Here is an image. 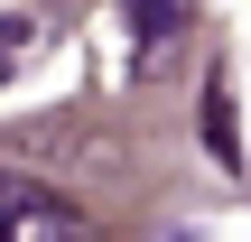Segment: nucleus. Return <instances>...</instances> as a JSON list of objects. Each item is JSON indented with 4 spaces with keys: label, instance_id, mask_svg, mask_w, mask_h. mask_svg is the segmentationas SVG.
<instances>
[{
    "label": "nucleus",
    "instance_id": "obj_1",
    "mask_svg": "<svg viewBox=\"0 0 251 242\" xmlns=\"http://www.w3.org/2000/svg\"><path fill=\"white\" fill-rule=\"evenodd\" d=\"M84 233H93V215L65 187H47L28 168H0V242H84Z\"/></svg>",
    "mask_w": 251,
    "mask_h": 242
},
{
    "label": "nucleus",
    "instance_id": "obj_2",
    "mask_svg": "<svg viewBox=\"0 0 251 242\" xmlns=\"http://www.w3.org/2000/svg\"><path fill=\"white\" fill-rule=\"evenodd\" d=\"M205 149H214L224 168L242 159V140H233V75H214V84H205Z\"/></svg>",
    "mask_w": 251,
    "mask_h": 242
}]
</instances>
